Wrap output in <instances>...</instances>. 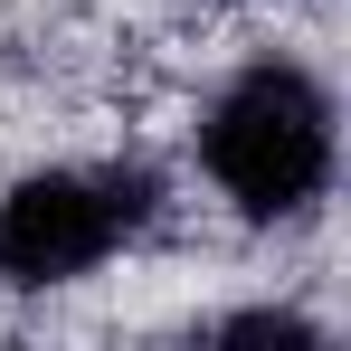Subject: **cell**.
Instances as JSON below:
<instances>
[{"instance_id": "3", "label": "cell", "mask_w": 351, "mask_h": 351, "mask_svg": "<svg viewBox=\"0 0 351 351\" xmlns=\"http://www.w3.org/2000/svg\"><path fill=\"white\" fill-rule=\"evenodd\" d=\"M219 342H276V351H323V332H313L304 313H228V323H219Z\"/></svg>"}, {"instance_id": "2", "label": "cell", "mask_w": 351, "mask_h": 351, "mask_svg": "<svg viewBox=\"0 0 351 351\" xmlns=\"http://www.w3.org/2000/svg\"><path fill=\"white\" fill-rule=\"evenodd\" d=\"M162 180L152 171H29L0 199V276L19 294L76 285L152 219Z\"/></svg>"}, {"instance_id": "1", "label": "cell", "mask_w": 351, "mask_h": 351, "mask_svg": "<svg viewBox=\"0 0 351 351\" xmlns=\"http://www.w3.org/2000/svg\"><path fill=\"white\" fill-rule=\"evenodd\" d=\"M199 162L237 199V219H304L332 190V95L285 58L247 66L199 123Z\"/></svg>"}]
</instances>
